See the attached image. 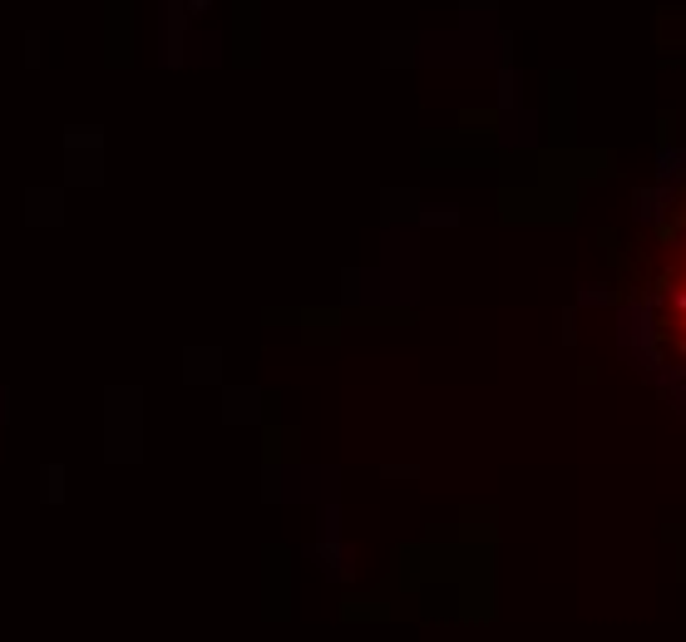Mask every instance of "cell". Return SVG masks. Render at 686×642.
Masks as SVG:
<instances>
[{"label":"cell","instance_id":"obj_1","mask_svg":"<svg viewBox=\"0 0 686 642\" xmlns=\"http://www.w3.org/2000/svg\"><path fill=\"white\" fill-rule=\"evenodd\" d=\"M682 282H686V267H682Z\"/></svg>","mask_w":686,"mask_h":642}]
</instances>
